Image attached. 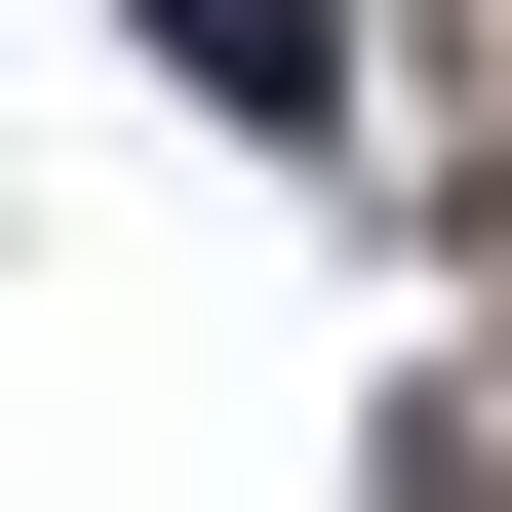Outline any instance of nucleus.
<instances>
[{
    "instance_id": "nucleus-1",
    "label": "nucleus",
    "mask_w": 512,
    "mask_h": 512,
    "mask_svg": "<svg viewBox=\"0 0 512 512\" xmlns=\"http://www.w3.org/2000/svg\"><path fill=\"white\" fill-rule=\"evenodd\" d=\"M158 79L197 119H355V0H158Z\"/></svg>"
}]
</instances>
